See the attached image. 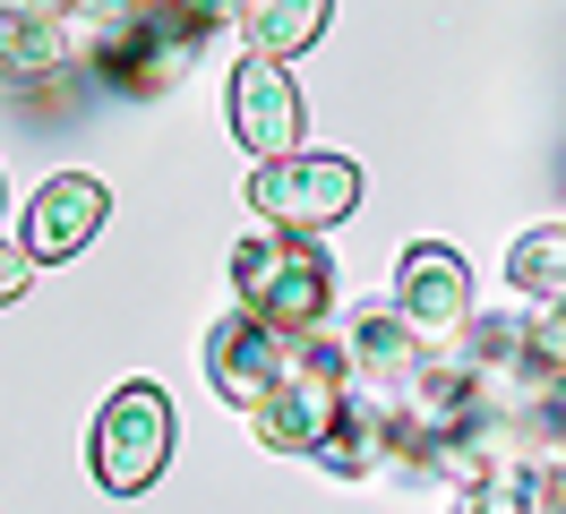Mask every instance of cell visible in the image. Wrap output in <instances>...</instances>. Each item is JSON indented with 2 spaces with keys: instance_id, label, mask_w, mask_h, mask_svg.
Here are the masks:
<instances>
[{
  "instance_id": "1",
  "label": "cell",
  "mask_w": 566,
  "mask_h": 514,
  "mask_svg": "<svg viewBox=\"0 0 566 514\" xmlns=\"http://www.w3.org/2000/svg\"><path fill=\"white\" fill-rule=\"evenodd\" d=\"M223 34L207 0H164V9H86V43L77 61L112 95H164L207 61V43Z\"/></svg>"
},
{
  "instance_id": "2",
  "label": "cell",
  "mask_w": 566,
  "mask_h": 514,
  "mask_svg": "<svg viewBox=\"0 0 566 514\" xmlns=\"http://www.w3.org/2000/svg\"><path fill=\"white\" fill-rule=\"evenodd\" d=\"M232 292L249 317H266L283 335H318L326 308H335V258L318 232H292V223H258L232 249Z\"/></svg>"
},
{
  "instance_id": "3",
  "label": "cell",
  "mask_w": 566,
  "mask_h": 514,
  "mask_svg": "<svg viewBox=\"0 0 566 514\" xmlns=\"http://www.w3.org/2000/svg\"><path fill=\"white\" fill-rule=\"evenodd\" d=\"M172 395L155 386V377H129L120 395H112L104 411H95V438H86V472H95V489L104 497H146L155 480L172 472Z\"/></svg>"
},
{
  "instance_id": "4",
  "label": "cell",
  "mask_w": 566,
  "mask_h": 514,
  "mask_svg": "<svg viewBox=\"0 0 566 514\" xmlns=\"http://www.w3.org/2000/svg\"><path fill=\"white\" fill-rule=\"evenodd\" d=\"M344 386H353V369H344V343L301 335V343H292V369H283V386L249 403L258 445H266V454H318L326 429H335V411H344Z\"/></svg>"
},
{
  "instance_id": "5",
  "label": "cell",
  "mask_w": 566,
  "mask_h": 514,
  "mask_svg": "<svg viewBox=\"0 0 566 514\" xmlns=\"http://www.w3.org/2000/svg\"><path fill=\"white\" fill-rule=\"evenodd\" d=\"M249 206L266 214V223H292V232H326V223H344L360 206V164L353 155H310V146H292L275 164L249 171Z\"/></svg>"
},
{
  "instance_id": "6",
  "label": "cell",
  "mask_w": 566,
  "mask_h": 514,
  "mask_svg": "<svg viewBox=\"0 0 566 514\" xmlns=\"http://www.w3.org/2000/svg\"><path fill=\"white\" fill-rule=\"evenodd\" d=\"M223 112H232V137H241L249 155H266V164L301 146V86H292V69L266 61V52H241L232 86H223Z\"/></svg>"
},
{
  "instance_id": "7",
  "label": "cell",
  "mask_w": 566,
  "mask_h": 514,
  "mask_svg": "<svg viewBox=\"0 0 566 514\" xmlns=\"http://www.w3.org/2000/svg\"><path fill=\"white\" fill-rule=\"evenodd\" d=\"M292 343H301V335H283V326H266V317L232 308V317L207 335V377H214V395H223L232 411H249L258 395H275L283 369H292Z\"/></svg>"
},
{
  "instance_id": "8",
  "label": "cell",
  "mask_w": 566,
  "mask_h": 514,
  "mask_svg": "<svg viewBox=\"0 0 566 514\" xmlns=\"http://www.w3.org/2000/svg\"><path fill=\"white\" fill-rule=\"evenodd\" d=\"M112 223V189L95 180V171H52L35 198H27V258L35 266H61V258H77L86 240Z\"/></svg>"
},
{
  "instance_id": "9",
  "label": "cell",
  "mask_w": 566,
  "mask_h": 514,
  "mask_svg": "<svg viewBox=\"0 0 566 514\" xmlns=\"http://www.w3.org/2000/svg\"><path fill=\"white\" fill-rule=\"evenodd\" d=\"M344 369H353V395H360V403L395 411L412 386H421V369H429V335H412L395 308H369L353 335H344Z\"/></svg>"
},
{
  "instance_id": "10",
  "label": "cell",
  "mask_w": 566,
  "mask_h": 514,
  "mask_svg": "<svg viewBox=\"0 0 566 514\" xmlns=\"http://www.w3.org/2000/svg\"><path fill=\"white\" fill-rule=\"evenodd\" d=\"M395 317L412 326V335L447 343L472 317V266H463L447 240H421V249H403V266H395Z\"/></svg>"
},
{
  "instance_id": "11",
  "label": "cell",
  "mask_w": 566,
  "mask_h": 514,
  "mask_svg": "<svg viewBox=\"0 0 566 514\" xmlns=\"http://www.w3.org/2000/svg\"><path fill=\"white\" fill-rule=\"evenodd\" d=\"M232 27H241L249 52H266V61H301V52L335 27V0H241Z\"/></svg>"
},
{
  "instance_id": "12",
  "label": "cell",
  "mask_w": 566,
  "mask_h": 514,
  "mask_svg": "<svg viewBox=\"0 0 566 514\" xmlns=\"http://www.w3.org/2000/svg\"><path fill=\"white\" fill-rule=\"evenodd\" d=\"M61 27L52 18H35L27 0L18 9H0V86H27V77H43V69H61Z\"/></svg>"
},
{
  "instance_id": "13",
  "label": "cell",
  "mask_w": 566,
  "mask_h": 514,
  "mask_svg": "<svg viewBox=\"0 0 566 514\" xmlns=\"http://www.w3.org/2000/svg\"><path fill=\"white\" fill-rule=\"evenodd\" d=\"M506 283L524 292V308L566 301V223H541V232L515 240V249H506Z\"/></svg>"
},
{
  "instance_id": "14",
  "label": "cell",
  "mask_w": 566,
  "mask_h": 514,
  "mask_svg": "<svg viewBox=\"0 0 566 514\" xmlns=\"http://www.w3.org/2000/svg\"><path fill=\"white\" fill-rule=\"evenodd\" d=\"M524 514H566V438L532 429L524 445Z\"/></svg>"
},
{
  "instance_id": "15",
  "label": "cell",
  "mask_w": 566,
  "mask_h": 514,
  "mask_svg": "<svg viewBox=\"0 0 566 514\" xmlns=\"http://www.w3.org/2000/svg\"><path fill=\"white\" fill-rule=\"evenodd\" d=\"M447 514H524V463H481V472H463Z\"/></svg>"
},
{
  "instance_id": "16",
  "label": "cell",
  "mask_w": 566,
  "mask_h": 514,
  "mask_svg": "<svg viewBox=\"0 0 566 514\" xmlns=\"http://www.w3.org/2000/svg\"><path fill=\"white\" fill-rule=\"evenodd\" d=\"M27 274H35V258H27L18 240H0V308H9L18 292H27Z\"/></svg>"
},
{
  "instance_id": "17",
  "label": "cell",
  "mask_w": 566,
  "mask_h": 514,
  "mask_svg": "<svg viewBox=\"0 0 566 514\" xmlns=\"http://www.w3.org/2000/svg\"><path fill=\"white\" fill-rule=\"evenodd\" d=\"M541 429L566 438V369H549V395H541Z\"/></svg>"
},
{
  "instance_id": "18",
  "label": "cell",
  "mask_w": 566,
  "mask_h": 514,
  "mask_svg": "<svg viewBox=\"0 0 566 514\" xmlns=\"http://www.w3.org/2000/svg\"><path fill=\"white\" fill-rule=\"evenodd\" d=\"M207 9H214V18H223V27H232V18H241V0H207Z\"/></svg>"
}]
</instances>
